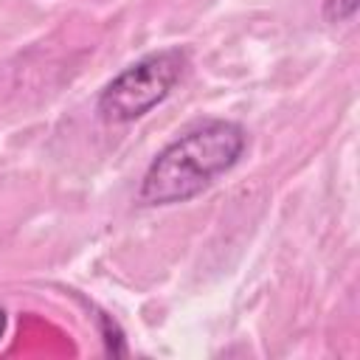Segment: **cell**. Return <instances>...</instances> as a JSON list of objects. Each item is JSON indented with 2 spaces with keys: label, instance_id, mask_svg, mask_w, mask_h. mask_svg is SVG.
Wrapping results in <instances>:
<instances>
[{
  "label": "cell",
  "instance_id": "obj_1",
  "mask_svg": "<svg viewBox=\"0 0 360 360\" xmlns=\"http://www.w3.org/2000/svg\"><path fill=\"white\" fill-rule=\"evenodd\" d=\"M248 132L236 121L205 118L166 143L143 172L138 200L143 205H174L202 194L245 155Z\"/></svg>",
  "mask_w": 360,
  "mask_h": 360
},
{
  "label": "cell",
  "instance_id": "obj_2",
  "mask_svg": "<svg viewBox=\"0 0 360 360\" xmlns=\"http://www.w3.org/2000/svg\"><path fill=\"white\" fill-rule=\"evenodd\" d=\"M188 56L183 48H163L141 56L112 76L98 93L96 110L107 124H129L158 107L180 82Z\"/></svg>",
  "mask_w": 360,
  "mask_h": 360
},
{
  "label": "cell",
  "instance_id": "obj_3",
  "mask_svg": "<svg viewBox=\"0 0 360 360\" xmlns=\"http://www.w3.org/2000/svg\"><path fill=\"white\" fill-rule=\"evenodd\" d=\"M360 0H323V17L329 22H346L357 14Z\"/></svg>",
  "mask_w": 360,
  "mask_h": 360
},
{
  "label": "cell",
  "instance_id": "obj_4",
  "mask_svg": "<svg viewBox=\"0 0 360 360\" xmlns=\"http://www.w3.org/2000/svg\"><path fill=\"white\" fill-rule=\"evenodd\" d=\"M101 332H104L107 352H110V354H124V338H121L118 326H115V323H112L107 315H101Z\"/></svg>",
  "mask_w": 360,
  "mask_h": 360
},
{
  "label": "cell",
  "instance_id": "obj_5",
  "mask_svg": "<svg viewBox=\"0 0 360 360\" xmlns=\"http://www.w3.org/2000/svg\"><path fill=\"white\" fill-rule=\"evenodd\" d=\"M6 326H8V315H6V309L0 307V340H3V335H6Z\"/></svg>",
  "mask_w": 360,
  "mask_h": 360
}]
</instances>
